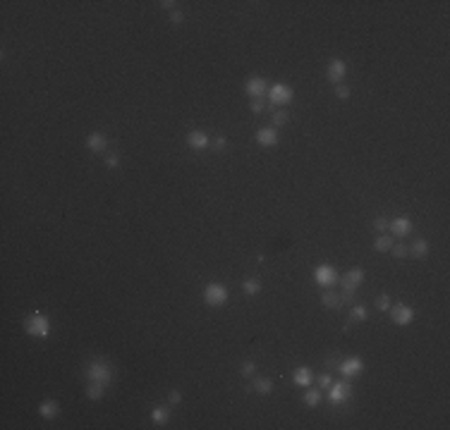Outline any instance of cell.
<instances>
[{"label": "cell", "mask_w": 450, "mask_h": 430, "mask_svg": "<svg viewBox=\"0 0 450 430\" xmlns=\"http://www.w3.org/2000/svg\"><path fill=\"white\" fill-rule=\"evenodd\" d=\"M84 373H86V380L89 382H101V385L108 387L110 382H113V377H115V368H113V363L108 359L98 356V359H91V361L86 363Z\"/></svg>", "instance_id": "obj_1"}, {"label": "cell", "mask_w": 450, "mask_h": 430, "mask_svg": "<svg viewBox=\"0 0 450 430\" xmlns=\"http://www.w3.org/2000/svg\"><path fill=\"white\" fill-rule=\"evenodd\" d=\"M51 327H53L51 318H48L46 313H41V311H34L27 321H24V332H27L29 337H39V339H46V337L51 335Z\"/></svg>", "instance_id": "obj_2"}, {"label": "cell", "mask_w": 450, "mask_h": 430, "mask_svg": "<svg viewBox=\"0 0 450 430\" xmlns=\"http://www.w3.org/2000/svg\"><path fill=\"white\" fill-rule=\"evenodd\" d=\"M228 299H230V294H228V287H225V284L208 282L204 287L206 306H211V309H220V306H225V304H228Z\"/></svg>", "instance_id": "obj_3"}, {"label": "cell", "mask_w": 450, "mask_h": 430, "mask_svg": "<svg viewBox=\"0 0 450 430\" xmlns=\"http://www.w3.org/2000/svg\"><path fill=\"white\" fill-rule=\"evenodd\" d=\"M292 96H295L292 86H287V84H283V81L273 84L271 89H268V101H271L275 108H283V106H287V103H292Z\"/></svg>", "instance_id": "obj_4"}, {"label": "cell", "mask_w": 450, "mask_h": 430, "mask_svg": "<svg viewBox=\"0 0 450 430\" xmlns=\"http://www.w3.org/2000/svg\"><path fill=\"white\" fill-rule=\"evenodd\" d=\"M314 280L316 284H321V287H335V284L340 282V275H338V270L333 268V266H328V263H321V266H316L314 268Z\"/></svg>", "instance_id": "obj_5"}, {"label": "cell", "mask_w": 450, "mask_h": 430, "mask_svg": "<svg viewBox=\"0 0 450 430\" xmlns=\"http://www.w3.org/2000/svg\"><path fill=\"white\" fill-rule=\"evenodd\" d=\"M328 397H330V404H335V406H340L345 404L350 397H352V385L347 382V380H340V382H333L330 387H328Z\"/></svg>", "instance_id": "obj_6"}, {"label": "cell", "mask_w": 450, "mask_h": 430, "mask_svg": "<svg viewBox=\"0 0 450 430\" xmlns=\"http://www.w3.org/2000/svg\"><path fill=\"white\" fill-rule=\"evenodd\" d=\"M388 313H390V321L395 325H409L414 321V316H417V311L412 306H407V304H395V306L388 309Z\"/></svg>", "instance_id": "obj_7"}, {"label": "cell", "mask_w": 450, "mask_h": 430, "mask_svg": "<svg viewBox=\"0 0 450 430\" xmlns=\"http://www.w3.org/2000/svg\"><path fill=\"white\" fill-rule=\"evenodd\" d=\"M364 282V270L362 268H350L340 280V289L342 292H357V287Z\"/></svg>", "instance_id": "obj_8"}, {"label": "cell", "mask_w": 450, "mask_h": 430, "mask_svg": "<svg viewBox=\"0 0 450 430\" xmlns=\"http://www.w3.org/2000/svg\"><path fill=\"white\" fill-rule=\"evenodd\" d=\"M245 94L249 98H263V96L268 94V81L263 79V77H249L245 84Z\"/></svg>", "instance_id": "obj_9"}, {"label": "cell", "mask_w": 450, "mask_h": 430, "mask_svg": "<svg viewBox=\"0 0 450 430\" xmlns=\"http://www.w3.org/2000/svg\"><path fill=\"white\" fill-rule=\"evenodd\" d=\"M338 371H340V376H345V377H357V376L364 373V361H362L359 356H350V359L340 361Z\"/></svg>", "instance_id": "obj_10"}, {"label": "cell", "mask_w": 450, "mask_h": 430, "mask_svg": "<svg viewBox=\"0 0 450 430\" xmlns=\"http://www.w3.org/2000/svg\"><path fill=\"white\" fill-rule=\"evenodd\" d=\"M388 229L393 234H397V237H407L409 232L414 229V222H412V217H407V215H397L393 222H388Z\"/></svg>", "instance_id": "obj_11"}, {"label": "cell", "mask_w": 450, "mask_h": 430, "mask_svg": "<svg viewBox=\"0 0 450 430\" xmlns=\"http://www.w3.org/2000/svg\"><path fill=\"white\" fill-rule=\"evenodd\" d=\"M254 139H257V144L263 148H271L278 144V129L275 127H261L259 132L254 134Z\"/></svg>", "instance_id": "obj_12"}, {"label": "cell", "mask_w": 450, "mask_h": 430, "mask_svg": "<svg viewBox=\"0 0 450 430\" xmlns=\"http://www.w3.org/2000/svg\"><path fill=\"white\" fill-rule=\"evenodd\" d=\"M345 72H347V67H345V62H342L340 57H335V60H330L328 62V79L333 81V84H342V79H345Z\"/></svg>", "instance_id": "obj_13"}, {"label": "cell", "mask_w": 450, "mask_h": 430, "mask_svg": "<svg viewBox=\"0 0 450 430\" xmlns=\"http://www.w3.org/2000/svg\"><path fill=\"white\" fill-rule=\"evenodd\" d=\"M187 146L194 148V151H201V148L211 146V136L206 132H201V129H194V132L187 134Z\"/></svg>", "instance_id": "obj_14"}, {"label": "cell", "mask_w": 450, "mask_h": 430, "mask_svg": "<svg viewBox=\"0 0 450 430\" xmlns=\"http://www.w3.org/2000/svg\"><path fill=\"white\" fill-rule=\"evenodd\" d=\"M86 148L94 151V153L106 151V148H108V136L103 134V132H91V134L86 136Z\"/></svg>", "instance_id": "obj_15"}, {"label": "cell", "mask_w": 450, "mask_h": 430, "mask_svg": "<svg viewBox=\"0 0 450 430\" xmlns=\"http://www.w3.org/2000/svg\"><path fill=\"white\" fill-rule=\"evenodd\" d=\"M39 414H41L43 418H48V421H53V418L60 414V404L55 402V399H43V402L39 404Z\"/></svg>", "instance_id": "obj_16"}, {"label": "cell", "mask_w": 450, "mask_h": 430, "mask_svg": "<svg viewBox=\"0 0 450 430\" xmlns=\"http://www.w3.org/2000/svg\"><path fill=\"white\" fill-rule=\"evenodd\" d=\"M292 380H295L297 387H309L312 385V371L307 366H297L295 373H292Z\"/></svg>", "instance_id": "obj_17"}, {"label": "cell", "mask_w": 450, "mask_h": 430, "mask_svg": "<svg viewBox=\"0 0 450 430\" xmlns=\"http://www.w3.org/2000/svg\"><path fill=\"white\" fill-rule=\"evenodd\" d=\"M151 421L156 423V426H163L170 421V409L168 406H153V411H151Z\"/></svg>", "instance_id": "obj_18"}, {"label": "cell", "mask_w": 450, "mask_h": 430, "mask_svg": "<svg viewBox=\"0 0 450 430\" xmlns=\"http://www.w3.org/2000/svg\"><path fill=\"white\" fill-rule=\"evenodd\" d=\"M252 387L254 392H259V394H271L273 392V380L271 377H254V382H252Z\"/></svg>", "instance_id": "obj_19"}, {"label": "cell", "mask_w": 450, "mask_h": 430, "mask_svg": "<svg viewBox=\"0 0 450 430\" xmlns=\"http://www.w3.org/2000/svg\"><path fill=\"white\" fill-rule=\"evenodd\" d=\"M321 304L328 306V309H340L342 306L340 292H323V294H321Z\"/></svg>", "instance_id": "obj_20"}, {"label": "cell", "mask_w": 450, "mask_h": 430, "mask_svg": "<svg viewBox=\"0 0 450 430\" xmlns=\"http://www.w3.org/2000/svg\"><path fill=\"white\" fill-rule=\"evenodd\" d=\"M409 256H414V258H426V256H429V242H426V239H417V242L409 246Z\"/></svg>", "instance_id": "obj_21"}, {"label": "cell", "mask_w": 450, "mask_h": 430, "mask_svg": "<svg viewBox=\"0 0 450 430\" xmlns=\"http://www.w3.org/2000/svg\"><path fill=\"white\" fill-rule=\"evenodd\" d=\"M304 404L309 406V409H314L321 404V390L319 387H309V390L304 392Z\"/></svg>", "instance_id": "obj_22"}, {"label": "cell", "mask_w": 450, "mask_h": 430, "mask_svg": "<svg viewBox=\"0 0 450 430\" xmlns=\"http://www.w3.org/2000/svg\"><path fill=\"white\" fill-rule=\"evenodd\" d=\"M367 318H369L367 306H362V304H352V311H350V321H352V322H364Z\"/></svg>", "instance_id": "obj_23"}, {"label": "cell", "mask_w": 450, "mask_h": 430, "mask_svg": "<svg viewBox=\"0 0 450 430\" xmlns=\"http://www.w3.org/2000/svg\"><path fill=\"white\" fill-rule=\"evenodd\" d=\"M103 392H106V385H101V382H89V385H86V397L94 399V402L103 397Z\"/></svg>", "instance_id": "obj_24"}, {"label": "cell", "mask_w": 450, "mask_h": 430, "mask_svg": "<svg viewBox=\"0 0 450 430\" xmlns=\"http://www.w3.org/2000/svg\"><path fill=\"white\" fill-rule=\"evenodd\" d=\"M393 237L390 234H381V237H376V242H374V249L376 251H390V246H393Z\"/></svg>", "instance_id": "obj_25"}, {"label": "cell", "mask_w": 450, "mask_h": 430, "mask_svg": "<svg viewBox=\"0 0 450 430\" xmlns=\"http://www.w3.org/2000/svg\"><path fill=\"white\" fill-rule=\"evenodd\" d=\"M287 120H290V112H287L285 108L273 110V127H275V129H278V127H283V124H287Z\"/></svg>", "instance_id": "obj_26"}, {"label": "cell", "mask_w": 450, "mask_h": 430, "mask_svg": "<svg viewBox=\"0 0 450 430\" xmlns=\"http://www.w3.org/2000/svg\"><path fill=\"white\" fill-rule=\"evenodd\" d=\"M242 292L249 294V296H257L261 292V282L259 280H245V282H242Z\"/></svg>", "instance_id": "obj_27"}, {"label": "cell", "mask_w": 450, "mask_h": 430, "mask_svg": "<svg viewBox=\"0 0 450 430\" xmlns=\"http://www.w3.org/2000/svg\"><path fill=\"white\" fill-rule=\"evenodd\" d=\"M257 373V363L254 361H242L240 363V376L242 377H249V376H254Z\"/></svg>", "instance_id": "obj_28"}, {"label": "cell", "mask_w": 450, "mask_h": 430, "mask_svg": "<svg viewBox=\"0 0 450 430\" xmlns=\"http://www.w3.org/2000/svg\"><path fill=\"white\" fill-rule=\"evenodd\" d=\"M390 251H393L395 258H407V256H409V246L400 242V244H393V246H390Z\"/></svg>", "instance_id": "obj_29"}, {"label": "cell", "mask_w": 450, "mask_h": 430, "mask_svg": "<svg viewBox=\"0 0 450 430\" xmlns=\"http://www.w3.org/2000/svg\"><path fill=\"white\" fill-rule=\"evenodd\" d=\"M211 146L216 148V151H225L228 148V139L223 134H218V136H213V141H211Z\"/></svg>", "instance_id": "obj_30"}, {"label": "cell", "mask_w": 450, "mask_h": 430, "mask_svg": "<svg viewBox=\"0 0 450 430\" xmlns=\"http://www.w3.org/2000/svg\"><path fill=\"white\" fill-rule=\"evenodd\" d=\"M335 96H338L340 101H347V98H350V86H345V84H335Z\"/></svg>", "instance_id": "obj_31"}, {"label": "cell", "mask_w": 450, "mask_h": 430, "mask_svg": "<svg viewBox=\"0 0 450 430\" xmlns=\"http://www.w3.org/2000/svg\"><path fill=\"white\" fill-rule=\"evenodd\" d=\"M376 306H379V311H388L393 304H390V296L388 294H381L379 299H376Z\"/></svg>", "instance_id": "obj_32"}, {"label": "cell", "mask_w": 450, "mask_h": 430, "mask_svg": "<svg viewBox=\"0 0 450 430\" xmlns=\"http://www.w3.org/2000/svg\"><path fill=\"white\" fill-rule=\"evenodd\" d=\"M249 108H252V112H257V115H259V112L266 110V103H263V98H257V101H252V103H249Z\"/></svg>", "instance_id": "obj_33"}, {"label": "cell", "mask_w": 450, "mask_h": 430, "mask_svg": "<svg viewBox=\"0 0 450 430\" xmlns=\"http://www.w3.org/2000/svg\"><path fill=\"white\" fill-rule=\"evenodd\" d=\"M120 165V156L118 153H108L106 156V167H118Z\"/></svg>", "instance_id": "obj_34"}, {"label": "cell", "mask_w": 450, "mask_h": 430, "mask_svg": "<svg viewBox=\"0 0 450 430\" xmlns=\"http://www.w3.org/2000/svg\"><path fill=\"white\" fill-rule=\"evenodd\" d=\"M185 22V12H180V10H175V12L170 14V24H175V27H180Z\"/></svg>", "instance_id": "obj_35"}, {"label": "cell", "mask_w": 450, "mask_h": 430, "mask_svg": "<svg viewBox=\"0 0 450 430\" xmlns=\"http://www.w3.org/2000/svg\"><path fill=\"white\" fill-rule=\"evenodd\" d=\"M374 229H376V232H386V229H388V220L376 217V220H374Z\"/></svg>", "instance_id": "obj_36"}, {"label": "cell", "mask_w": 450, "mask_h": 430, "mask_svg": "<svg viewBox=\"0 0 450 430\" xmlns=\"http://www.w3.org/2000/svg\"><path fill=\"white\" fill-rule=\"evenodd\" d=\"M340 299H342L345 306H352V304H355V292H342Z\"/></svg>", "instance_id": "obj_37"}, {"label": "cell", "mask_w": 450, "mask_h": 430, "mask_svg": "<svg viewBox=\"0 0 450 430\" xmlns=\"http://www.w3.org/2000/svg\"><path fill=\"white\" fill-rule=\"evenodd\" d=\"M338 366H340V359H338V356H328V359H326V368L338 371Z\"/></svg>", "instance_id": "obj_38"}, {"label": "cell", "mask_w": 450, "mask_h": 430, "mask_svg": "<svg viewBox=\"0 0 450 430\" xmlns=\"http://www.w3.org/2000/svg\"><path fill=\"white\" fill-rule=\"evenodd\" d=\"M333 385V380H330V376L328 373H323V376H319V387L323 390V387H330Z\"/></svg>", "instance_id": "obj_39"}, {"label": "cell", "mask_w": 450, "mask_h": 430, "mask_svg": "<svg viewBox=\"0 0 450 430\" xmlns=\"http://www.w3.org/2000/svg\"><path fill=\"white\" fill-rule=\"evenodd\" d=\"M168 399H170V404H180V402H182V394H180L178 390H170Z\"/></svg>", "instance_id": "obj_40"}, {"label": "cell", "mask_w": 450, "mask_h": 430, "mask_svg": "<svg viewBox=\"0 0 450 430\" xmlns=\"http://www.w3.org/2000/svg\"><path fill=\"white\" fill-rule=\"evenodd\" d=\"M158 5H161V7H163V10H173V7H175V5H178V2H175V0H161V2H158Z\"/></svg>", "instance_id": "obj_41"}]
</instances>
